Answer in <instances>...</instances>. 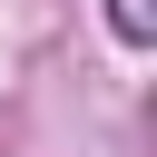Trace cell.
<instances>
[{
  "label": "cell",
  "instance_id": "cell-1",
  "mask_svg": "<svg viewBox=\"0 0 157 157\" xmlns=\"http://www.w3.org/2000/svg\"><path fill=\"white\" fill-rule=\"evenodd\" d=\"M108 29H118L128 49H147V39H157V0H108Z\"/></svg>",
  "mask_w": 157,
  "mask_h": 157
}]
</instances>
